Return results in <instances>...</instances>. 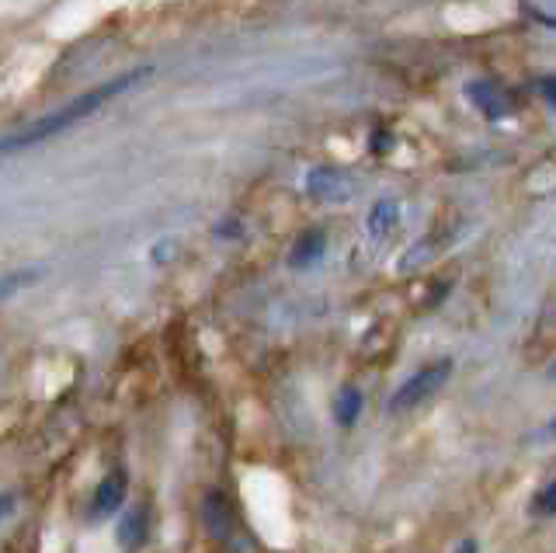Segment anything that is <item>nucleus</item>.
<instances>
[{
    "label": "nucleus",
    "mask_w": 556,
    "mask_h": 553,
    "mask_svg": "<svg viewBox=\"0 0 556 553\" xmlns=\"http://www.w3.org/2000/svg\"><path fill=\"white\" fill-rule=\"evenodd\" d=\"M143 77H150V67H146V70H133V74H126V77H119V80H108V84H98L94 91L80 94L77 101H70L67 108H60V112L46 115V119L32 122V126L21 129V133H14V136H7V140H0V154H18V150L35 147V143L49 140V136L63 133V129H70V126H77L80 119L94 115L101 105H105V101H112L115 94L129 91V87H133L136 80H143Z\"/></svg>",
    "instance_id": "obj_1"
},
{
    "label": "nucleus",
    "mask_w": 556,
    "mask_h": 553,
    "mask_svg": "<svg viewBox=\"0 0 556 553\" xmlns=\"http://www.w3.org/2000/svg\"><path fill=\"white\" fill-rule=\"evenodd\" d=\"M449 373H452V362H449V359L431 362V366L417 369V373L411 376V380H407L404 387H400L397 394H393V400H390V411H407V407L421 404L424 397L438 394V390L445 387V380H449Z\"/></svg>",
    "instance_id": "obj_2"
},
{
    "label": "nucleus",
    "mask_w": 556,
    "mask_h": 553,
    "mask_svg": "<svg viewBox=\"0 0 556 553\" xmlns=\"http://www.w3.org/2000/svg\"><path fill=\"white\" fill-rule=\"evenodd\" d=\"M146 529H150V512H146L143 505H133V508L122 512L115 540H119L122 550H136V547H143L146 543Z\"/></svg>",
    "instance_id": "obj_3"
},
{
    "label": "nucleus",
    "mask_w": 556,
    "mask_h": 553,
    "mask_svg": "<svg viewBox=\"0 0 556 553\" xmlns=\"http://www.w3.org/2000/svg\"><path fill=\"white\" fill-rule=\"evenodd\" d=\"M470 98L477 101V108L490 119H504V115L511 112V98L504 87H497L494 80H480V84L470 87Z\"/></svg>",
    "instance_id": "obj_4"
},
{
    "label": "nucleus",
    "mask_w": 556,
    "mask_h": 553,
    "mask_svg": "<svg viewBox=\"0 0 556 553\" xmlns=\"http://www.w3.org/2000/svg\"><path fill=\"white\" fill-rule=\"evenodd\" d=\"M126 477L122 474H108L98 484V494H94V515H108L126 501Z\"/></svg>",
    "instance_id": "obj_5"
},
{
    "label": "nucleus",
    "mask_w": 556,
    "mask_h": 553,
    "mask_svg": "<svg viewBox=\"0 0 556 553\" xmlns=\"http://www.w3.org/2000/svg\"><path fill=\"white\" fill-rule=\"evenodd\" d=\"M324 247H327V237H324V230H306L303 237L292 244V254H289V265L292 268H306V265H313V261L324 254Z\"/></svg>",
    "instance_id": "obj_6"
},
{
    "label": "nucleus",
    "mask_w": 556,
    "mask_h": 553,
    "mask_svg": "<svg viewBox=\"0 0 556 553\" xmlns=\"http://www.w3.org/2000/svg\"><path fill=\"white\" fill-rule=\"evenodd\" d=\"M306 188H310L313 199H338L345 192V174L334 171V167H317L310 174V181H306Z\"/></svg>",
    "instance_id": "obj_7"
},
{
    "label": "nucleus",
    "mask_w": 556,
    "mask_h": 553,
    "mask_svg": "<svg viewBox=\"0 0 556 553\" xmlns=\"http://www.w3.org/2000/svg\"><path fill=\"white\" fill-rule=\"evenodd\" d=\"M202 522H206V529L212 536L230 533V505L223 501V494H216V491L209 494L206 505H202Z\"/></svg>",
    "instance_id": "obj_8"
},
{
    "label": "nucleus",
    "mask_w": 556,
    "mask_h": 553,
    "mask_svg": "<svg viewBox=\"0 0 556 553\" xmlns=\"http://www.w3.org/2000/svg\"><path fill=\"white\" fill-rule=\"evenodd\" d=\"M397 227V202H379V206H372L369 213V234L372 237H386L390 230Z\"/></svg>",
    "instance_id": "obj_9"
},
{
    "label": "nucleus",
    "mask_w": 556,
    "mask_h": 553,
    "mask_svg": "<svg viewBox=\"0 0 556 553\" xmlns=\"http://www.w3.org/2000/svg\"><path fill=\"white\" fill-rule=\"evenodd\" d=\"M358 411H362V394H358V390H341L338 407H334V418H338V425H355Z\"/></svg>",
    "instance_id": "obj_10"
},
{
    "label": "nucleus",
    "mask_w": 556,
    "mask_h": 553,
    "mask_svg": "<svg viewBox=\"0 0 556 553\" xmlns=\"http://www.w3.org/2000/svg\"><path fill=\"white\" fill-rule=\"evenodd\" d=\"M35 279V272H18V275H7V279H0V303L7 300V296H14L21 286H28V282Z\"/></svg>",
    "instance_id": "obj_11"
},
{
    "label": "nucleus",
    "mask_w": 556,
    "mask_h": 553,
    "mask_svg": "<svg viewBox=\"0 0 556 553\" xmlns=\"http://www.w3.org/2000/svg\"><path fill=\"white\" fill-rule=\"evenodd\" d=\"M532 512L536 515H556V480L546 491L536 494V501H532Z\"/></svg>",
    "instance_id": "obj_12"
},
{
    "label": "nucleus",
    "mask_w": 556,
    "mask_h": 553,
    "mask_svg": "<svg viewBox=\"0 0 556 553\" xmlns=\"http://www.w3.org/2000/svg\"><path fill=\"white\" fill-rule=\"evenodd\" d=\"M539 94H543V98L556 108V77H543V80H539Z\"/></svg>",
    "instance_id": "obj_13"
},
{
    "label": "nucleus",
    "mask_w": 556,
    "mask_h": 553,
    "mask_svg": "<svg viewBox=\"0 0 556 553\" xmlns=\"http://www.w3.org/2000/svg\"><path fill=\"white\" fill-rule=\"evenodd\" d=\"M529 14H532V18L539 21V25H546V28H556V18H553V14H543V11H536V7H529Z\"/></svg>",
    "instance_id": "obj_14"
},
{
    "label": "nucleus",
    "mask_w": 556,
    "mask_h": 553,
    "mask_svg": "<svg viewBox=\"0 0 556 553\" xmlns=\"http://www.w3.org/2000/svg\"><path fill=\"white\" fill-rule=\"evenodd\" d=\"M456 553H477V543H473V540H466L463 547H459Z\"/></svg>",
    "instance_id": "obj_15"
},
{
    "label": "nucleus",
    "mask_w": 556,
    "mask_h": 553,
    "mask_svg": "<svg viewBox=\"0 0 556 553\" xmlns=\"http://www.w3.org/2000/svg\"><path fill=\"white\" fill-rule=\"evenodd\" d=\"M4 508H11V498H0V512H4Z\"/></svg>",
    "instance_id": "obj_16"
},
{
    "label": "nucleus",
    "mask_w": 556,
    "mask_h": 553,
    "mask_svg": "<svg viewBox=\"0 0 556 553\" xmlns=\"http://www.w3.org/2000/svg\"><path fill=\"white\" fill-rule=\"evenodd\" d=\"M553 376H556V366H553Z\"/></svg>",
    "instance_id": "obj_17"
},
{
    "label": "nucleus",
    "mask_w": 556,
    "mask_h": 553,
    "mask_svg": "<svg viewBox=\"0 0 556 553\" xmlns=\"http://www.w3.org/2000/svg\"><path fill=\"white\" fill-rule=\"evenodd\" d=\"M553 435H556V425H553Z\"/></svg>",
    "instance_id": "obj_18"
}]
</instances>
